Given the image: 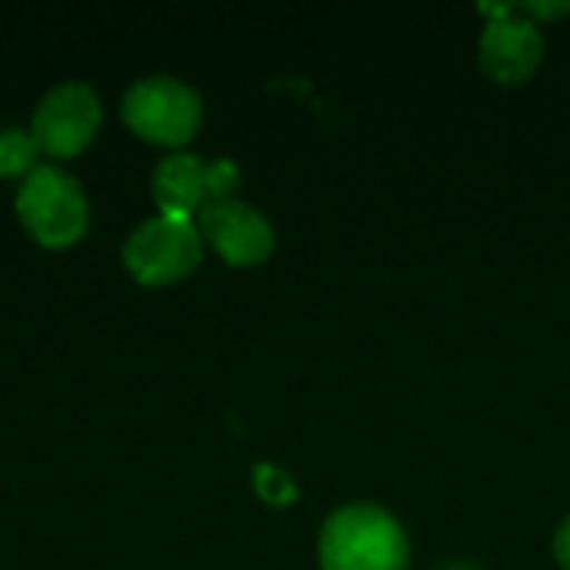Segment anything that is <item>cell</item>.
<instances>
[{"mask_svg": "<svg viewBox=\"0 0 570 570\" xmlns=\"http://www.w3.org/2000/svg\"><path fill=\"white\" fill-rule=\"evenodd\" d=\"M444 570H474V568H468V564H451V568H444Z\"/></svg>", "mask_w": 570, "mask_h": 570, "instance_id": "14", "label": "cell"}, {"mask_svg": "<svg viewBox=\"0 0 570 570\" xmlns=\"http://www.w3.org/2000/svg\"><path fill=\"white\" fill-rule=\"evenodd\" d=\"M124 124L150 144L160 147H184L194 140L204 120L200 94L170 73H150L127 87L120 100Z\"/></svg>", "mask_w": 570, "mask_h": 570, "instance_id": "3", "label": "cell"}, {"mask_svg": "<svg viewBox=\"0 0 570 570\" xmlns=\"http://www.w3.org/2000/svg\"><path fill=\"white\" fill-rule=\"evenodd\" d=\"M491 20L478 43L481 70L504 87H518L534 77L544 60V33L534 20L511 10V3L481 7Z\"/></svg>", "mask_w": 570, "mask_h": 570, "instance_id": "6", "label": "cell"}, {"mask_svg": "<svg viewBox=\"0 0 570 570\" xmlns=\"http://www.w3.org/2000/svg\"><path fill=\"white\" fill-rule=\"evenodd\" d=\"M17 214L40 247H70L87 234L90 200L60 164H37L17 187Z\"/></svg>", "mask_w": 570, "mask_h": 570, "instance_id": "2", "label": "cell"}, {"mask_svg": "<svg viewBox=\"0 0 570 570\" xmlns=\"http://www.w3.org/2000/svg\"><path fill=\"white\" fill-rule=\"evenodd\" d=\"M37 144L30 130L3 127L0 130V177H27L37 167Z\"/></svg>", "mask_w": 570, "mask_h": 570, "instance_id": "9", "label": "cell"}, {"mask_svg": "<svg viewBox=\"0 0 570 570\" xmlns=\"http://www.w3.org/2000/svg\"><path fill=\"white\" fill-rule=\"evenodd\" d=\"M511 10L538 23V20H554V17L570 13V3H511Z\"/></svg>", "mask_w": 570, "mask_h": 570, "instance_id": "12", "label": "cell"}, {"mask_svg": "<svg viewBox=\"0 0 570 570\" xmlns=\"http://www.w3.org/2000/svg\"><path fill=\"white\" fill-rule=\"evenodd\" d=\"M321 570H407L411 541L381 504L337 508L317 538Z\"/></svg>", "mask_w": 570, "mask_h": 570, "instance_id": "1", "label": "cell"}, {"mask_svg": "<svg viewBox=\"0 0 570 570\" xmlns=\"http://www.w3.org/2000/svg\"><path fill=\"white\" fill-rule=\"evenodd\" d=\"M120 254L137 284L164 287L197 271L204 257V234L194 217L154 214L127 234Z\"/></svg>", "mask_w": 570, "mask_h": 570, "instance_id": "4", "label": "cell"}, {"mask_svg": "<svg viewBox=\"0 0 570 570\" xmlns=\"http://www.w3.org/2000/svg\"><path fill=\"white\" fill-rule=\"evenodd\" d=\"M254 491L261 501L274 504V508H287L297 501V484L287 471H281L277 464H254Z\"/></svg>", "mask_w": 570, "mask_h": 570, "instance_id": "10", "label": "cell"}, {"mask_svg": "<svg viewBox=\"0 0 570 570\" xmlns=\"http://www.w3.org/2000/svg\"><path fill=\"white\" fill-rule=\"evenodd\" d=\"M551 551H554V561L561 564V570H570V514L561 521V528L554 531Z\"/></svg>", "mask_w": 570, "mask_h": 570, "instance_id": "13", "label": "cell"}, {"mask_svg": "<svg viewBox=\"0 0 570 570\" xmlns=\"http://www.w3.org/2000/svg\"><path fill=\"white\" fill-rule=\"evenodd\" d=\"M237 180H240V170H237L234 160H227V157L210 160V204L214 200H230Z\"/></svg>", "mask_w": 570, "mask_h": 570, "instance_id": "11", "label": "cell"}, {"mask_svg": "<svg viewBox=\"0 0 570 570\" xmlns=\"http://www.w3.org/2000/svg\"><path fill=\"white\" fill-rule=\"evenodd\" d=\"M160 214L194 217L210 204V164L190 150L167 154L150 177Z\"/></svg>", "mask_w": 570, "mask_h": 570, "instance_id": "8", "label": "cell"}, {"mask_svg": "<svg viewBox=\"0 0 570 570\" xmlns=\"http://www.w3.org/2000/svg\"><path fill=\"white\" fill-rule=\"evenodd\" d=\"M204 244H210L230 267H257L274 254L277 234L267 214L247 200H214L197 214Z\"/></svg>", "mask_w": 570, "mask_h": 570, "instance_id": "7", "label": "cell"}, {"mask_svg": "<svg viewBox=\"0 0 570 570\" xmlns=\"http://www.w3.org/2000/svg\"><path fill=\"white\" fill-rule=\"evenodd\" d=\"M100 117V97L87 80H60L37 100L30 117V137L37 150L53 160L77 157L94 140Z\"/></svg>", "mask_w": 570, "mask_h": 570, "instance_id": "5", "label": "cell"}]
</instances>
